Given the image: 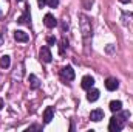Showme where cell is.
<instances>
[{"label":"cell","instance_id":"obj_1","mask_svg":"<svg viewBox=\"0 0 133 132\" xmlns=\"http://www.w3.org/2000/svg\"><path fill=\"white\" fill-rule=\"evenodd\" d=\"M130 113L129 112H122L121 115H115L111 120H110V124H108V131L110 132H119L124 128V120L129 118Z\"/></svg>","mask_w":133,"mask_h":132},{"label":"cell","instance_id":"obj_2","mask_svg":"<svg viewBox=\"0 0 133 132\" xmlns=\"http://www.w3.org/2000/svg\"><path fill=\"white\" fill-rule=\"evenodd\" d=\"M79 17H81V22H82L84 39H85V42L88 44V36L91 34V25H90V22H88V17H85V16H79Z\"/></svg>","mask_w":133,"mask_h":132},{"label":"cell","instance_id":"obj_3","mask_svg":"<svg viewBox=\"0 0 133 132\" xmlns=\"http://www.w3.org/2000/svg\"><path fill=\"white\" fill-rule=\"evenodd\" d=\"M61 76H62L64 81H73L74 79V70H73V67H70V65L64 67L61 70Z\"/></svg>","mask_w":133,"mask_h":132},{"label":"cell","instance_id":"obj_4","mask_svg":"<svg viewBox=\"0 0 133 132\" xmlns=\"http://www.w3.org/2000/svg\"><path fill=\"white\" fill-rule=\"evenodd\" d=\"M39 56H40V59H42L43 62H46V64H50V62L53 61V55H51V51H50L48 47H42L40 51H39Z\"/></svg>","mask_w":133,"mask_h":132},{"label":"cell","instance_id":"obj_5","mask_svg":"<svg viewBox=\"0 0 133 132\" xmlns=\"http://www.w3.org/2000/svg\"><path fill=\"white\" fill-rule=\"evenodd\" d=\"M118 87H119V81H118L116 78H107V81H105V89H107V90L113 92V90H116Z\"/></svg>","mask_w":133,"mask_h":132},{"label":"cell","instance_id":"obj_6","mask_svg":"<svg viewBox=\"0 0 133 132\" xmlns=\"http://www.w3.org/2000/svg\"><path fill=\"white\" fill-rule=\"evenodd\" d=\"M43 23H45V27H48V28H54V27L57 25V20L54 19L53 14H45V17H43Z\"/></svg>","mask_w":133,"mask_h":132},{"label":"cell","instance_id":"obj_7","mask_svg":"<svg viewBox=\"0 0 133 132\" xmlns=\"http://www.w3.org/2000/svg\"><path fill=\"white\" fill-rule=\"evenodd\" d=\"M81 86H82V89H85V90H88V89H91L93 86H95V79L91 78V76H84L82 78V82H81Z\"/></svg>","mask_w":133,"mask_h":132},{"label":"cell","instance_id":"obj_8","mask_svg":"<svg viewBox=\"0 0 133 132\" xmlns=\"http://www.w3.org/2000/svg\"><path fill=\"white\" fill-rule=\"evenodd\" d=\"M104 118V110L102 109H95V110H91V113H90V120L91 121H101Z\"/></svg>","mask_w":133,"mask_h":132},{"label":"cell","instance_id":"obj_9","mask_svg":"<svg viewBox=\"0 0 133 132\" xmlns=\"http://www.w3.org/2000/svg\"><path fill=\"white\" fill-rule=\"evenodd\" d=\"M14 39L17 42H28L30 36H28V33H25L22 30H17V31H14Z\"/></svg>","mask_w":133,"mask_h":132},{"label":"cell","instance_id":"obj_10","mask_svg":"<svg viewBox=\"0 0 133 132\" xmlns=\"http://www.w3.org/2000/svg\"><path fill=\"white\" fill-rule=\"evenodd\" d=\"M99 90L98 89H88V92H87V99L90 101V103H95V101H98L99 99Z\"/></svg>","mask_w":133,"mask_h":132},{"label":"cell","instance_id":"obj_11","mask_svg":"<svg viewBox=\"0 0 133 132\" xmlns=\"http://www.w3.org/2000/svg\"><path fill=\"white\" fill-rule=\"evenodd\" d=\"M53 117H54V109H53V107H46L45 112H43V123L48 124V123L53 120Z\"/></svg>","mask_w":133,"mask_h":132},{"label":"cell","instance_id":"obj_12","mask_svg":"<svg viewBox=\"0 0 133 132\" xmlns=\"http://www.w3.org/2000/svg\"><path fill=\"white\" fill-rule=\"evenodd\" d=\"M28 81H30V87L36 90V89H39L40 87V81H39V78L36 76V75H30L28 76Z\"/></svg>","mask_w":133,"mask_h":132},{"label":"cell","instance_id":"obj_13","mask_svg":"<svg viewBox=\"0 0 133 132\" xmlns=\"http://www.w3.org/2000/svg\"><path fill=\"white\" fill-rule=\"evenodd\" d=\"M110 110L111 112H121L122 110V103L121 101H111L110 103Z\"/></svg>","mask_w":133,"mask_h":132},{"label":"cell","instance_id":"obj_14","mask_svg":"<svg viewBox=\"0 0 133 132\" xmlns=\"http://www.w3.org/2000/svg\"><path fill=\"white\" fill-rule=\"evenodd\" d=\"M9 64H11V58H9L8 55H5V56L0 58V67H2V68H8Z\"/></svg>","mask_w":133,"mask_h":132},{"label":"cell","instance_id":"obj_15","mask_svg":"<svg viewBox=\"0 0 133 132\" xmlns=\"http://www.w3.org/2000/svg\"><path fill=\"white\" fill-rule=\"evenodd\" d=\"M28 20H30V11L26 9V11H25V14H23V16H20V17L17 19V22H19L20 25H25V23H28Z\"/></svg>","mask_w":133,"mask_h":132},{"label":"cell","instance_id":"obj_16","mask_svg":"<svg viewBox=\"0 0 133 132\" xmlns=\"http://www.w3.org/2000/svg\"><path fill=\"white\" fill-rule=\"evenodd\" d=\"M65 48H68V40L64 37V39L61 40V50H59V53L64 55V53H65Z\"/></svg>","mask_w":133,"mask_h":132},{"label":"cell","instance_id":"obj_17","mask_svg":"<svg viewBox=\"0 0 133 132\" xmlns=\"http://www.w3.org/2000/svg\"><path fill=\"white\" fill-rule=\"evenodd\" d=\"M46 5H48L50 8H56V6L59 5V0H46Z\"/></svg>","mask_w":133,"mask_h":132},{"label":"cell","instance_id":"obj_18","mask_svg":"<svg viewBox=\"0 0 133 132\" xmlns=\"http://www.w3.org/2000/svg\"><path fill=\"white\" fill-rule=\"evenodd\" d=\"M39 129H40V126H30L26 131H39Z\"/></svg>","mask_w":133,"mask_h":132},{"label":"cell","instance_id":"obj_19","mask_svg":"<svg viewBox=\"0 0 133 132\" xmlns=\"http://www.w3.org/2000/svg\"><path fill=\"white\" fill-rule=\"evenodd\" d=\"M88 3H93V2H91V0H85V2H84V6H85V9H90Z\"/></svg>","mask_w":133,"mask_h":132},{"label":"cell","instance_id":"obj_20","mask_svg":"<svg viewBox=\"0 0 133 132\" xmlns=\"http://www.w3.org/2000/svg\"><path fill=\"white\" fill-rule=\"evenodd\" d=\"M48 44H50V45H54V44H56V39H54V37H48Z\"/></svg>","mask_w":133,"mask_h":132},{"label":"cell","instance_id":"obj_21","mask_svg":"<svg viewBox=\"0 0 133 132\" xmlns=\"http://www.w3.org/2000/svg\"><path fill=\"white\" fill-rule=\"evenodd\" d=\"M37 3H39V6L42 8L43 5H46V0H37Z\"/></svg>","mask_w":133,"mask_h":132},{"label":"cell","instance_id":"obj_22","mask_svg":"<svg viewBox=\"0 0 133 132\" xmlns=\"http://www.w3.org/2000/svg\"><path fill=\"white\" fill-rule=\"evenodd\" d=\"M121 3H130V0H119Z\"/></svg>","mask_w":133,"mask_h":132}]
</instances>
